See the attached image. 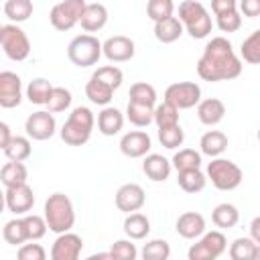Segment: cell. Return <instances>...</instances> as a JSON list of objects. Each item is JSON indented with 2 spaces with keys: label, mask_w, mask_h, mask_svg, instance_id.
<instances>
[{
  "label": "cell",
  "mask_w": 260,
  "mask_h": 260,
  "mask_svg": "<svg viewBox=\"0 0 260 260\" xmlns=\"http://www.w3.org/2000/svg\"><path fill=\"white\" fill-rule=\"evenodd\" d=\"M242 73V59L225 37H213L197 61V75L203 81H230Z\"/></svg>",
  "instance_id": "cell-1"
},
{
  "label": "cell",
  "mask_w": 260,
  "mask_h": 260,
  "mask_svg": "<svg viewBox=\"0 0 260 260\" xmlns=\"http://www.w3.org/2000/svg\"><path fill=\"white\" fill-rule=\"evenodd\" d=\"M93 126H95L93 112L89 108H85V106H77L67 116L65 124L59 130V134H61V140L65 144H69V146H83L91 138Z\"/></svg>",
  "instance_id": "cell-2"
},
{
  "label": "cell",
  "mask_w": 260,
  "mask_h": 260,
  "mask_svg": "<svg viewBox=\"0 0 260 260\" xmlns=\"http://www.w3.org/2000/svg\"><path fill=\"white\" fill-rule=\"evenodd\" d=\"M43 217L49 225L51 232H55L57 236L71 232V228L75 225V209L71 199L65 193H53L47 197L45 201V209H43Z\"/></svg>",
  "instance_id": "cell-3"
},
{
  "label": "cell",
  "mask_w": 260,
  "mask_h": 260,
  "mask_svg": "<svg viewBox=\"0 0 260 260\" xmlns=\"http://www.w3.org/2000/svg\"><path fill=\"white\" fill-rule=\"evenodd\" d=\"M179 20L191 39H205L213 28L211 16L199 0H183L179 4Z\"/></svg>",
  "instance_id": "cell-4"
},
{
  "label": "cell",
  "mask_w": 260,
  "mask_h": 260,
  "mask_svg": "<svg viewBox=\"0 0 260 260\" xmlns=\"http://www.w3.org/2000/svg\"><path fill=\"white\" fill-rule=\"evenodd\" d=\"M207 181H211V185L219 191H234L242 185L244 173L242 169L230 160V158H211V162L207 165Z\"/></svg>",
  "instance_id": "cell-5"
},
{
  "label": "cell",
  "mask_w": 260,
  "mask_h": 260,
  "mask_svg": "<svg viewBox=\"0 0 260 260\" xmlns=\"http://www.w3.org/2000/svg\"><path fill=\"white\" fill-rule=\"evenodd\" d=\"M104 55V43L93 35H77L67 45V57L77 67H91Z\"/></svg>",
  "instance_id": "cell-6"
},
{
  "label": "cell",
  "mask_w": 260,
  "mask_h": 260,
  "mask_svg": "<svg viewBox=\"0 0 260 260\" xmlns=\"http://www.w3.org/2000/svg\"><path fill=\"white\" fill-rule=\"evenodd\" d=\"M0 45L10 61H24L30 55V41L18 24L0 26Z\"/></svg>",
  "instance_id": "cell-7"
},
{
  "label": "cell",
  "mask_w": 260,
  "mask_h": 260,
  "mask_svg": "<svg viewBox=\"0 0 260 260\" xmlns=\"http://www.w3.org/2000/svg\"><path fill=\"white\" fill-rule=\"evenodd\" d=\"M228 250V240L219 230L205 232L187 250V260H217Z\"/></svg>",
  "instance_id": "cell-8"
},
{
  "label": "cell",
  "mask_w": 260,
  "mask_h": 260,
  "mask_svg": "<svg viewBox=\"0 0 260 260\" xmlns=\"http://www.w3.org/2000/svg\"><path fill=\"white\" fill-rule=\"evenodd\" d=\"M85 6H87L85 0H63V2L53 4L51 12H49V20H51L53 28L71 30L75 24H79Z\"/></svg>",
  "instance_id": "cell-9"
},
{
  "label": "cell",
  "mask_w": 260,
  "mask_h": 260,
  "mask_svg": "<svg viewBox=\"0 0 260 260\" xmlns=\"http://www.w3.org/2000/svg\"><path fill=\"white\" fill-rule=\"evenodd\" d=\"M165 102L175 106L177 110H189L199 106L201 102V87L195 81H177L165 89Z\"/></svg>",
  "instance_id": "cell-10"
},
{
  "label": "cell",
  "mask_w": 260,
  "mask_h": 260,
  "mask_svg": "<svg viewBox=\"0 0 260 260\" xmlns=\"http://www.w3.org/2000/svg\"><path fill=\"white\" fill-rule=\"evenodd\" d=\"M55 130H57L55 116L51 112H47V110L32 112L24 120V132L32 140H49L55 134Z\"/></svg>",
  "instance_id": "cell-11"
},
{
  "label": "cell",
  "mask_w": 260,
  "mask_h": 260,
  "mask_svg": "<svg viewBox=\"0 0 260 260\" xmlns=\"http://www.w3.org/2000/svg\"><path fill=\"white\" fill-rule=\"evenodd\" d=\"M114 201H116V207L120 211H124L126 215H130V213H136V211H140L144 207L146 193H144V189L138 183H124L116 191Z\"/></svg>",
  "instance_id": "cell-12"
},
{
  "label": "cell",
  "mask_w": 260,
  "mask_h": 260,
  "mask_svg": "<svg viewBox=\"0 0 260 260\" xmlns=\"http://www.w3.org/2000/svg\"><path fill=\"white\" fill-rule=\"evenodd\" d=\"M83 250V240L81 236L67 232L55 238L51 246V260H79Z\"/></svg>",
  "instance_id": "cell-13"
},
{
  "label": "cell",
  "mask_w": 260,
  "mask_h": 260,
  "mask_svg": "<svg viewBox=\"0 0 260 260\" xmlns=\"http://www.w3.org/2000/svg\"><path fill=\"white\" fill-rule=\"evenodd\" d=\"M136 53L134 41L126 35H114L104 41V57L112 63H124L130 61Z\"/></svg>",
  "instance_id": "cell-14"
},
{
  "label": "cell",
  "mask_w": 260,
  "mask_h": 260,
  "mask_svg": "<svg viewBox=\"0 0 260 260\" xmlns=\"http://www.w3.org/2000/svg\"><path fill=\"white\" fill-rule=\"evenodd\" d=\"M152 140L144 130H130L120 138V152L128 158H142L150 154Z\"/></svg>",
  "instance_id": "cell-15"
},
{
  "label": "cell",
  "mask_w": 260,
  "mask_h": 260,
  "mask_svg": "<svg viewBox=\"0 0 260 260\" xmlns=\"http://www.w3.org/2000/svg\"><path fill=\"white\" fill-rule=\"evenodd\" d=\"M22 102V81L14 71L0 73V106L10 110Z\"/></svg>",
  "instance_id": "cell-16"
},
{
  "label": "cell",
  "mask_w": 260,
  "mask_h": 260,
  "mask_svg": "<svg viewBox=\"0 0 260 260\" xmlns=\"http://www.w3.org/2000/svg\"><path fill=\"white\" fill-rule=\"evenodd\" d=\"M4 203H6L8 211H12L14 215H28V211L35 205V193L28 185L12 187V189H6Z\"/></svg>",
  "instance_id": "cell-17"
},
{
  "label": "cell",
  "mask_w": 260,
  "mask_h": 260,
  "mask_svg": "<svg viewBox=\"0 0 260 260\" xmlns=\"http://www.w3.org/2000/svg\"><path fill=\"white\" fill-rule=\"evenodd\" d=\"M175 230L185 240H199L205 234V217L199 211H185L177 217Z\"/></svg>",
  "instance_id": "cell-18"
},
{
  "label": "cell",
  "mask_w": 260,
  "mask_h": 260,
  "mask_svg": "<svg viewBox=\"0 0 260 260\" xmlns=\"http://www.w3.org/2000/svg\"><path fill=\"white\" fill-rule=\"evenodd\" d=\"M171 171H173V162H171L169 158H165L162 154L150 152V154H146L144 160H142V173H144L150 181H154V183L167 181L169 175H171Z\"/></svg>",
  "instance_id": "cell-19"
},
{
  "label": "cell",
  "mask_w": 260,
  "mask_h": 260,
  "mask_svg": "<svg viewBox=\"0 0 260 260\" xmlns=\"http://www.w3.org/2000/svg\"><path fill=\"white\" fill-rule=\"evenodd\" d=\"M106 22H108V8L100 2H89L79 20V24L85 32H98L106 26Z\"/></svg>",
  "instance_id": "cell-20"
},
{
  "label": "cell",
  "mask_w": 260,
  "mask_h": 260,
  "mask_svg": "<svg viewBox=\"0 0 260 260\" xmlns=\"http://www.w3.org/2000/svg\"><path fill=\"white\" fill-rule=\"evenodd\" d=\"M225 116V104L217 98H207V100H201L199 106H197V118L201 124L205 126H215L223 120Z\"/></svg>",
  "instance_id": "cell-21"
},
{
  "label": "cell",
  "mask_w": 260,
  "mask_h": 260,
  "mask_svg": "<svg viewBox=\"0 0 260 260\" xmlns=\"http://www.w3.org/2000/svg\"><path fill=\"white\" fill-rule=\"evenodd\" d=\"M124 126V114L114 108V106H108V108H102V112L98 114V130L104 134V136H116Z\"/></svg>",
  "instance_id": "cell-22"
},
{
  "label": "cell",
  "mask_w": 260,
  "mask_h": 260,
  "mask_svg": "<svg viewBox=\"0 0 260 260\" xmlns=\"http://www.w3.org/2000/svg\"><path fill=\"white\" fill-rule=\"evenodd\" d=\"M199 148H201V154L209 158H219L228 148V136L221 130H207L199 140Z\"/></svg>",
  "instance_id": "cell-23"
},
{
  "label": "cell",
  "mask_w": 260,
  "mask_h": 260,
  "mask_svg": "<svg viewBox=\"0 0 260 260\" xmlns=\"http://www.w3.org/2000/svg\"><path fill=\"white\" fill-rule=\"evenodd\" d=\"M26 179H28V171H26V165H24V162L8 160V162H4L2 169H0V181H2V185H4L6 189L26 185Z\"/></svg>",
  "instance_id": "cell-24"
},
{
  "label": "cell",
  "mask_w": 260,
  "mask_h": 260,
  "mask_svg": "<svg viewBox=\"0 0 260 260\" xmlns=\"http://www.w3.org/2000/svg\"><path fill=\"white\" fill-rule=\"evenodd\" d=\"M181 35H183V22L179 20V16H171L160 22H154V37L162 45H171L179 41Z\"/></svg>",
  "instance_id": "cell-25"
},
{
  "label": "cell",
  "mask_w": 260,
  "mask_h": 260,
  "mask_svg": "<svg viewBox=\"0 0 260 260\" xmlns=\"http://www.w3.org/2000/svg\"><path fill=\"white\" fill-rule=\"evenodd\" d=\"M124 234L128 236V240H144L150 234V219L144 213H140V211L126 215V219H124Z\"/></svg>",
  "instance_id": "cell-26"
},
{
  "label": "cell",
  "mask_w": 260,
  "mask_h": 260,
  "mask_svg": "<svg viewBox=\"0 0 260 260\" xmlns=\"http://www.w3.org/2000/svg\"><path fill=\"white\" fill-rule=\"evenodd\" d=\"M211 221L221 230H230L240 221V211L234 203H219L211 211Z\"/></svg>",
  "instance_id": "cell-27"
},
{
  "label": "cell",
  "mask_w": 260,
  "mask_h": 260,
  "mask_svg": "<svg viewBox=\"0 0 260 260\" xmlns=\"http://www.w3.org/2000/svg\"><path fill=\"white\" fill-rule=\"evenodd\" d=\"M53 87H55V85H51L49 79L37 77V79H32V81L26 85V100H28L30 104H35V106H47Z\"/></svg>",
  "instance_id": "cell-28"
},
{
  "label": "cell",
  "mask_w": 260,
  "mask_h": 260,
  "mask_svg": "<svg viewBox=\"0 0 260 260\" xmlns=\"http://www.w3.org/2000/svg\"><path fill=\"white\" fill-rule=\"evenodd\" d=\"M171 162L177 173L195 171V169H201V152H197L195 148H181L173 154Z\"/></svg>",
  "instance_id": "cell-29"
},
{
  "label": "cell",
  "mask_w": 260,
  "mask_h": 260,
  "mask_svg": "<svg viewBox=\"0 0 260 260\" xmlns=\"http://www.w3.org/2000/svg\"><path fill=\"white\" fill-rule=\"evenodd\" d=\"M85 95H87V100H89L91 104L108 108V104H110L112 98H114V89L108 87L106 83L98 81L95 77H89V81L85 83Z\"/></svg>",
  "instance_id": "cell-30"
},
{
  "label": "cell",
  "mask_w": 260,
  "mask_h": 260,
  "mask_svg": "<svg viewBox=\"0 0 260 260\" xmlns=\"http://www.w3.org/2000/svg\"><path fill=\"white\" fill-rule=\"evenodd\" d=\"M128 102L132 104H140V106H148V108H156V89L146 83V81H136L130 85L128 91Z\"/></svg>",
  "instance_id": "cell-31"
},
{
  "label": "cell",
  "mask_w": 260,
  "mask_h": 260,
  "mask_svg": "<svg viewBox=\"0 0 260 260\" xmlns=\"http://www.w3.org/2000/svg\"><path fill=\"white\" fill-rule=\"evenodd\" d=\"M2 236H4L6 244H10V246H22L24 242H30V240H28L26 225H24V217L8 219V221L4 223Z\"/></svg>",
  "instance_id": "cell-32"
},
{
  "label": "cell",
  "mask_w": 260,
  "mask_h": 260,
  "mask_svg": "<svg viewBox=\"0 0 260 260\" xmlns=\"http://www.w3.org/2000/svg\"><path fill=\"white\" fill-rule=\"evenodd\" d=\"M177 183L185 193H199L205 189L207 185V175L201 169L195 171H185V173H177Z\"/></svg>",
  "instance_id": "cell-33"
},
{
  "label": "cell",
  "mask_w": 260,
  "mask_h": 260,
  "mask_svg": "<svg viewBox=\"0 0 260 260\" xmlns=\"http://www.w3.org/2000/svg\"><path fill=\"white\" fill-rule=\"evenodd\" d=\"M4 14L8 16L10 24L24 22L32 16V2L30 0H8L4 2Z\"/></svg>",
  "instance_id": "cell-34"
},
{
  "label": "cell",
  "mask_w": 260,
  "mask_h": 260,
  "mask_svg": "<svg viewBox=\"0 0 260 260\" xmlns=\"http://www.w3.org/2000/svg\"><path fill=\"white\" fill-rule=\"evenodd\" d=\"M30 152H32V146H30V140L26 136H12V140L4 148L6 158L14 160V162H24L30 156Z\"/></svg>",
  "instance_id": "cell-35"
},
{
  "label": "cell",
  "mask_w": 260,
  "mask_h": 260,
  "mask_svg": "<svg viewBox=\"0 0 260 260\" xmlns=\"http://www.w3.org/2000/svg\"><path fill=\"white\" fill-rule=\"evenodd\" d=\"M240 57L250 65H260V28H256L242 41Z\"/></svg>",
  "instance_id": "cell-36"
},
{
  "label": "cell",
  "mask_w": 260,
  "mask_h": 260,
  "mask_svg": "<svg viewBox=\"0 0 260 260\" xmlns=\"http://www.w3.org/2000/svg\"><path fill=\"white\" fill-rule=\"evenodd\" d=\"M126 118H128L130 124H134L136 128H146L148 124L154 122V108L128 102V106H126Z\"/></svg>",
  "instance_id": "cell-37"
},
{
  "label": "cell",
  "mask_w": 260,
  "mask_h": 260,
  "mask_svg": "<svg viewBox=\"0 0 260 260\" xmlns=\"http://www.w3.org/2000/svg\"><path fill=\"white\" fill-rule=\"evenodd\" d=\"M169 256H171V246L167 240H160V238L148 240L140 250L142 260H169Z\"/></svg>",
  "instance_id": "cell-38"
},
{
  "label": "cell",
  "mask_w": 260,
  "mask_h": 260,
  "mask_svg": "<svg viewBox=\"0 0 260 260\" xmlns=\"http://www.w3.org/2000/svg\"><path fill=\"white\" fill-rule=\"evenodd\" d=\"M71 102H73V95L67 87H61V85H55L53 91H51V98L47 102V112L51 114H59V112H65L71 108Z\"/></svg>",
  "instance_id": "cell-39"
},
{
  "label": "cell",
  "mask_w": 260,
  "mask_h": 260,
  "mask_svg": "<svg viewBox=\"0 0 260 260\" xmlns=\"http://www.w3.org/2000/svg\"><path fill=\"white\" fill-rule=\"evenodd\" d=\"M154 124H156L158 130L177 126V124H179V110L162 100V104H158V106L154 108Z\"/></svg>",
  "instance_id": "cell-40"
},
{
  "label": "cell",
  "mask_w": 260,
  "mask_h": 260,
  "mask_svg": "<svg viewBox=\"0 0 260 260\" xmlns=\"http://www.w3.org/2000/svg\"><path fill=\"white\" fill-rule=\"evenodd\" d=\"M256 246L258 244L252 238H236L230 244V258L232 260H254Z\"/></svg>",
  "instance_id": "cell-41"
},
{
  "label": "cell",
  "mask_w": 260,
  "mask_h": 260,
  "mask_svg": "<svg viewBox=\"0 0 260 260\" xmlns=\"http://www.w3.org/2000/svg\"><path fill=\"white\" fill-rule=\"evenodd\" d=\"M91 77H95L98 81L106 83L108 87H112V89L116 91V89L122 85L124 73H122V69H118L116 65H104V67H98V69L91 73Z\"/></svg>",
  "instance_id": "cell-42"
},
{
  "label": "cell",
  "mask_w": 260,
  "mask_h": 260,
  "mask_svg": "<svg viewBox=\"0 0 260 260\" xmlns=\"http://www.w3.org/2000/svg\"><path fill=\"white\" fill-rule=\"evenodd\" d=\"M175 12L173 0H148L146 4V14L152 22H160L165 18H171Z\"/></svg>",
  "instance_id": "cell-43"
},
{
  "label": "cell",
  "mask_w": 260,
  "mask_h": 260,
  "mask_svg": "<svg viewBox=\"0 0 260 260\" xmlns=\"http://www.w3.org/2000/svg\"><path fill=\"white\" fill-rule=\"evenodd\" d=\"M158 140H160V144H162L165 148L175 150V148H179V146L183 144L185 132H183L181 124L171 126V128H162V130H158Z\"/></svg>",
  "instance_id": "cell-44"
},
{
  "label": "cell",
  "mask_w": 260,
  "mask_h": 260,
  "mask_svg": "<svg viewBox=\"0 0 260 260\" xmlns=\"http://www.w3.org/2000/svg\"><path fill=\"white\" fill-rule=\"evenodd\" d=\"M24 225H26V232H28V240H30V242L41 240V238L47 234V230H49L45 217H43V215H37V213L24 215Z\"/></svg>",
  "instance_id": "cell-45"
},
{
  "label": "cell",
  "mask_w": 260,
  "mask_h": 260,
  "mask_svg": "<svg viewBox=\"0 0 260 260\" xmlns=\"http://www.w3.org/2000/svg\"><path fill=\"white\" fill-rule=\"evenodd\" d=\"M110 254L116 260H136L138 258V248L132 240H116L110 246Z\"/></svg>",
  "instance_id": "cell-46"
},
{
  "label": "cell",
  "mask_w": 260,
  "mask_h": 260,
  "mask_svg": "<svg viewBox=\"0 0 260 260\" xmlns=\"http://www.w3.org/2000/svg\"><path fill=\"white\" fill-rule=\"evenodd\" d=\"M215 22H217V28L221 32H236L240 26H242V16L238 12V8H232L228 12H221L215 16Z\"/></svg>",
  "instance_id": "cell-47"
},
{
  "label": "cell",
  "mask_w": 260,
  "mask_h": 260,
  "mask_svg": "<svg viewBox=\"0 0 260 260\" xmlns=\"http://www.w3.org/2000/svg\"><path fill=\"white\" fill-rule=\"evenodd\" d=\"M16 260H47V252L41 244H22L18 246V252H16Z\"/></svg>",
  "instance_id": "cell-48"
},
{
  "label": "cell",
  "mask_w": 260,
  "mask_h": 260,
  "mask_svg": "<svg viewBox=\"0 0 260 260\" xmlns=\"http://www.w3.org/2000/svg\"><path fill=\"white\" fill-rule=\"evenodd\" d=\"M240 10H242V14L248 16V18L260 16V0H242V2H240Z\"/></svg>",
  "instance_id": "cell-49"
},
{
  "label": "cell",
  "mask_w": 260,
  "mask_h": 260,
  "mask_svg": "<svg viewBox=\"0 0 260 260\" xmlns=\"http://www.w3.org/2000/svg\"><path fill=\"white\" fill-rule=\"evenodd\" d=\"M232 8H238V2L236 0H211V10L213 14H221V12H228Z\"/></svg>",
  "instance_id": "cell-50"
},
{
  "label": "cell",
  "mask_w": 260,
  "mask_h": 260,
  "mask_svg": "<svg viewBox=\"0 0 260 260\" xmlns=\"http://www.w3.org/2000/svg\"><path fill=\"white\" fill-rule=\"evenodd\" d=\"M12 140V132H10V126L6 122H0V146L2 150L8 146V142Z\"/></svg>",
  "instance_id": "cell-51"
},
{
  "label": "cell",
  "mask_w": 260,
  "mask_h": 260,
  "mask_svg": "<svg viewBox=\"0 0 260 260\" xmlns=\"http://www.w3.org/2000/svg\"><path fill=\"white\" fill-rule=\"evenodd\" d=\"M250 238H252L256 244H260V215H256V217L252 219V223H250Z\"/></svg>",
  "instance_id": "cell-52"
},
{
  "label": "cell",
  "mask_w": 260,
  "mask_h": 260,
  "mask_svg": "<svg viewBox=\"0 0 260 260\" xmlns=\"http://www.w3.org/2000/svg\"><path fill=\"white\" fill-rule=\"evenodd\" d=\"M85 260H116L112 254H110V250L108 252H98V254H91V256H87Z\"/></svg>",
  "instance_id": "cell-53"
},
{
  "label": "cell",
  "mask_w": 260,
  "mask_h": 260,
  "mask_svg": "<svg viewBox=\"0 0 260 260\" xmlns=\"http://www.w3.org/2000/svg\"><path fill=\"white\" fill-rule=\"evenodd\" d=\"M254 260H260V244L256 246V254H254Z\"/></svg>",
  "instance_id": "cell-54"
},
{
  "label": "cell",
  "mask_w": 260,
  "mask_h": 260,
  "mask_svg": "<svg viewBox=\"0 0 260 260\" xmlns=\"http://www.w3.org/2000/svg\"><path fill=\"white\" fill-rule=\"evenodd\" d=\"M256 136H258V142H260V128H258V134Z\"/></svg>",
  "instance_id": "cell-55"
}]
</instances>
